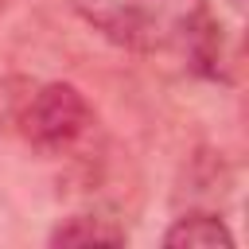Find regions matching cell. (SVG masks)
<instances>
[{"mask_svg": "<svg viewBox=\"0 0 249 249\" xmlns=\"http://www.w3.org/2000/svg\"><path fill=\"white\" fill-rule=\"evenodd\" d=\"M74 8L124 51L179 54L187 70L218 78L222 23L210 0H74Z\"/></svg>", "mask_w": 249, "mask_h": 249, "instance_id": "1", "label": "cell"}, {"mask_svg": "<svg viewBox=\"0 0 249 249\" xmlns=\"http://www.w3.org/2000/svg\"><path fill=\"white\" fill-rule=\"evenodd\" d=\"M89 128H93V105L70 82L35 86L16 124V132L39 152H70L78 140L89 136Z\"/></svg>", "mask_w": 249, "mask_h": 249, "instance_id": "2", "label": "cell"}, {"mask_svg": "<svg viewBox=\"0 0 249 249\" xmlns=\"http://www.w3.org/2000/svg\"><path fill=\"white\" fill-rule=\"evenodd\" d=\"M163 245L167 249H233V233L218 218V210L195 206L171 222V230L163 233Z\"/></svg>", "mask_w": 249, "mask_h": 249, "instance_id": "3", "label": "cell"}, {"mask_svg": "<svg viewBox=\"0 0 249 249\" xmlns=\"http://www.w3.org/2000/svg\"><path fill=\"white\" fill-rule=\"evenodd\" d=\"M47 241L54 249L58 245H124L128 230L117 218H105V214H70L51 230Z\"/></svg>", "mask_w": 249, "mask_h": 249, "instance_id": "4", "label": "cell"}, {"mask_svg": "<svg viewBox=\"0 0 249 249\" xmlns=\"http://www.w3.org/2000/svg\"><path fill=\"white\" fill-rule=\"evenodd\" d=\"M35 86H39V82L27 78V74H8V78H0V132H16L19 113H23V105L31 101Z\"/></svg>", "mask_w": 249, "mask_h": 249, "instance_id": "5", "label": "cell"}]
</instances>
